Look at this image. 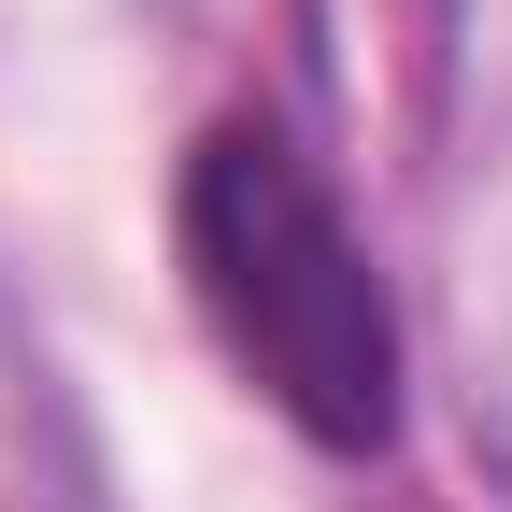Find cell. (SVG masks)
<instances>
[{"instance_id": "cell-1", "label": "cell", "mask_w": 512, "mask_h": 512, "mask_svg": "<svg viewBox=\"0 0 512 512\" xmlns=\"http://www.w3.org/2000/svg\"><path fill=\"white\" fill-rule=\"evenodd\" d=\"M171 228H185V285H200V328L228 342V370L299 441L384 456L399 441V313H384L356 214L313 185V157L285 128H214L185 157Z\"/></svg>"}]
</instances>
